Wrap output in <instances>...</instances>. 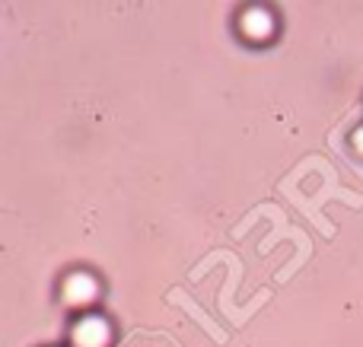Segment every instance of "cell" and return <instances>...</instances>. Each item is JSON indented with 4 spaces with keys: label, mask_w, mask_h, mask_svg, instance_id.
I'll use <instances>...</instances> for the list:
<instances>
[{
    "label": "cell",
    "mask_w": 363,
    "mask_h": 347,
    "mask_svg": "<svg viewBox=\"0 0 363 347\" xmlns=\"http://www.w3.org/2000/svg\"><path fill=\"white\" fill-rule=\"evenodd\" d=\"M239 29L249 38H268L274 32V16H271L264 6H249V10L239 16Z\"/></svg>",
    "instance_id": "obj_3"
},
{
    "label": "cell",
    "mask_w": 363,
    "mask_h": 347,
    "mask_svg": "<svg viewBox=\"0 0 363 347\" xmlns=\"http://www.w3.org/2000/svg\"><path fill=\"white\" fill-rule=\"evenodd\" d=\"M112 331H108V322L99 316H83L80 322L74 325V344L77 347H106Z\"/></svg>",
    "instance_id": "obj_1"
},
{
    "label": "cell",
    "mask_w": 363,
    "mask_h": 347,
    "mask_svg": "<svg viewBox=\"0 0 363 347\" xmlns=\"http://www.w3.org/2000/svg\"><path fill=\"white\" fill-rule=\"evenodd\" d=\"M354 147L363 153V127H357V134H354Z\"/></svg>",
    "instance_id": "obj_4"
},
{
    "label": "cell",
    "mask_w": 363,
    "mask_h": 347,
    "mask_svg": "<svg viewBox=\"0 0 363 347\" xmlns=\"http://www.w3.org/2000/svg\"><path fill=\"white\" fill-rule=\"evenodd\" d=\"M96 290H99V284H96V278L86 271H74V274H67V280H64V300H67L70 306L89 303V300L96 297Z\"/></svg>",
    "instance_id": "obj_2"
}]
</instances>
